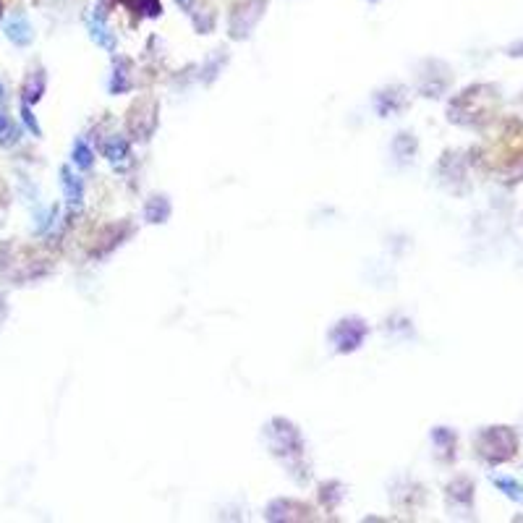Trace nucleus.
Segmentation results:
<instances>
[{
    "instance_id": "f257e3e1",
    "label": "nucleus",
    "mask_w": 523,
    "mask_h": 523,
    "mask_svg": "<svg viewBox=\"0 0 523 523\" xmlns=\"http://www.w3.org/2000/svg\"><path fill=\"white\" fill-rule=\"evenodd\" d=\"M6 37L11 42H14V45H21V48H24V45H29V42H32V37H34V29H32V24H29V19L27 16H11V19L6 21Z\"/></svg>"
},
{
    "instance_id": "f03ea898",
    "label": "nucleus",
    "mask_w": 523,
    "mask_h": 523,
    "mask_svg": "<svg viewBox=\"0 0 523 523\" xmlns=\"http://www.w3.org/2000/svg\"><path fill=\"white\" fill-rule=\"evenodd\" d=\"M61 186H63V194H66L68 207H82L84 184H82V178L76 176L74 170L71 168L61 170Z\"/></svg>"
},
{
    "instance_id": "7ed1b4c3",
    "label": "nucleus",
    "mask_w": 523,
    "mask_h": 523,
    "mask_svg": "<svg viewBox=\"0 0 523 523\" xmlns=\"http://www.w3.org/2000/svg\"><path fill=\"white\" fill-rule=\"evenodd\" d=\"M87 27H89V32H92V40H95L97 45H102V48H108V50L116 48V40H113V34L108 32V27H105L102 16H97V14L89 16Z\"/></svg>"
},
{
    "instance_id": "20e7f679",
    "label": "nucleus",
    "mask_w": 523,
    "mask_h": 523,
    "mask_svg": "<svg viewBox=\"0 0 523 523\" xmlns=\"http://www.w3.org/2000/svg\"><path fill=\"white\" fill-rule=\"evenodd\" d=\"M92 163H95V152H92V147L87 144V139H76V142H74V165H76V168L89 170V168H92Z\"/></svg>"
},
{
    "instance_id": "39448f33",
    "label": "nucleus",
    "mask_w": 523,
    "mask_h": 523,
    "mask_svg": "<svg viewBox=\"0 0 523 523\" xmlns=\"http://www.w3.org/2000/svg\"><path fill=\"white\" fill-rule=\"evenodd\" d=\"M492 482H495V487L503 492L505 497L516 500V503H523V487L516 482V479H510V476H495Z\"/></svg>"
},
{
    "instance_id": "423d86ee",
    "label": "nucleus",
    "mask_w": 523,
    "mask_h": 523,
    "mask_svg": "<svg viewBox=\"0 0 523 523\" xmlns=\"http://www.w3.org/2000/svg\"><path fill=\"white\" fill-rule=\"evenodd\" d=\"M105 157H108L110 163L118 165V163H126L129 160V144L123 142V139H110L108 144H105Z\"/></svg>"
},
{
    "instance_id": "0eeeda50",
    "label": "nucleus",
    "mask_w": 523,
    "mask_h": 523,
    "mask_svg": "<svg viewBox=\"0 0 523 523\" xmlns=\"http://www.w3.org/2000/svg\"><path fill=\"white\" fill-rule=\"evenodd\" d=\"M16 139H19V136H16L14 123L8 121V116L0 113V144H14Z\"/></svg>"
},
{
    "instance_id": "6e6552de",
    "label": "nucleus",
    "mask_w": 523,
    "mask_h": 523,
    "mask_svg": "<svg viewBox=\"0 0 523 523\" xmlns=\"http://www.w3.org/2000/svg\"><path fill=\"white\" fill-rule=\"evenodd\" d=\"M21 116H24V123H27V129L32 131V134H37V136H40V126H37V121H34L32 110H29V105H27V102H24V108H21Z\"/></svg>"
},
{
    "instance_id": "1a4fd4ad",
    "label": "nucleus",
    "mask_w": 523,
    "mask_h": 523,
    "mask_svg": "<svg viewBox=\"0 0 523 523\" xmlns=\"http://www.w3.org/2000/svg\"><path fill=\"white\" fill-rule=\"evenodd\" d=\"M0 97H3V84H0Z\"/></svg>"
}]
</instances>
